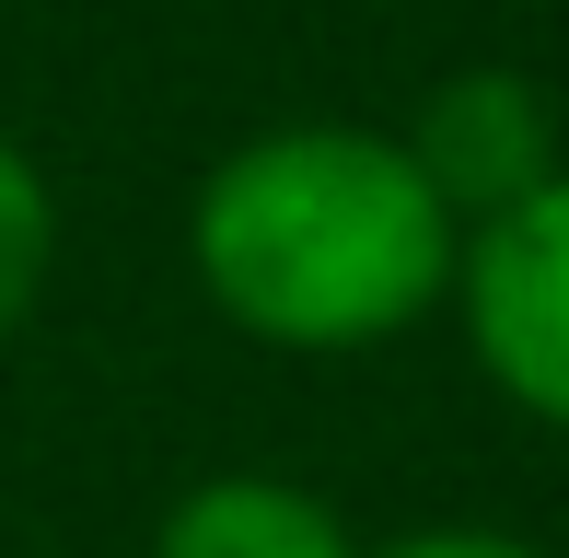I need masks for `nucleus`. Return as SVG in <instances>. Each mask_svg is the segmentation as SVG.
I'll return each mask as SVG.
<instances>
[{"label": "nucleus", "mask_w": 569, "mask_h": 558, "mask_svg": "<svg viewBox=\"0 0 569 558\" xmlns=\"http://www.w3.org/2000/svg\"><path fill=\"white\" fill-rule=\"evenodd\" d=\"M198 291L268 349H372L453 291L465 221L430 198L396 129L302 117L232 140L187 198Z\"/></svg>", "instance_id": "f257e3e1"}, {"label": "nucleus", "mask_w": 569, "mask_h": 558, "mask_svg": "<svg viewBox=\"0 0 569 558\" xmlns=\"http://www.w3.org/2000/svg\"><path fill=\"white\" fill-rule=\"evenodd\" d=\"M453 302H465V338H477V372L523 419L569 430V163L465 233Z\"/></svg>", "instance_id": "f03ea898"}, {"label": "nucleus", "mask_w": 569, "mask_h": 558, "mask_svg": "<svg viewBox=\"0 0 569 558\" xmlns=\"http://www.w3.org/2000/svg\"><path fill=\"white\" fill-rule=\"evenodd\" d=\"M407 163H419L430 198L477 233V221H500L511 198H535L558 175V106L523 70H453V82H430L419 129H407Z\"/></svg>", "instance_id": "7ed1b4c3"}, {"label": "nucleus", "mask_w": 569, "mask_h": 558, "mask_svg": "<svg viewBox=\"0 0 569 558\" xmlns=\"http://www.w3.org/2000/svg\"><path fill=\"white\" fill-rule=\"evenodd\" d=\"M151 558H360L338 500L302 489V477H198V489L163 500V524H151Z\"/></svg>", "instance_id": "20e7f679"}, {"label": "nucleus", "mask_w": 569, "mask_h": 558, "mask_svg": "<svg viewBox=\"0 0 569 558\" xmlns=\"http://www.w3.org/2000/svg\"><path fill=\"white\" fill-rule=\"evenodd\" d=\"M47 257H59V198H47L36 151L0 129V338H12L23 315H36L47 291Z\"/></svg>", "instance_id": "39448f33"}, {"label": "nucleus", "mask_w": 569, "mask_h": 558, "mask_svg": "<svg viewBox=\"0 0 569 558\" xmlns=\"http://www.w3.org/2000/svg\"><path fill=\"white\" fill-rule=\"evenodd\" d=\"M372 558H535V547L523 536H488V524H419V536H396Z\"/></svg>", "instance_id": "423d86ee"}]
</instances>
